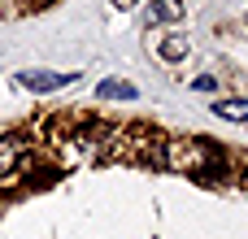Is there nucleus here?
Here are the masks:
<instances>
[{"instance_id": "nucleus-6", "label": "nucleus", "mask_w": 248, "mask_h": 239, "mask_svg": "<svg viewBox=\"0 0 248 239\" xmlns=\"http://www.w3.org/2000/svg\"><path fill=\"white\" fill-rule=\"evenodd\" d=\"M214 113H218L222 122H248V100H218Z\"/></svg>"}, {"instance_id": "nucleus-5", "label": "nucleus", "mask_w": 248, "mask_h": 239, "mask_svg": "<svg viewBox=\"0 0 248 239\" xmlns=\"http://www.w3.org/2000/svg\"><path fill=\"white\" fill-rule=\"evenodd\" d=\"M183 17V0H153L148 4V22H179Z\"/></svg>"}, {"instance_id": "nucleus-8", "label": "nucleus", "mask_w": 248, "mask_h": 239, "mask_svg": "<svg viewBox=\"0 0 248 239\" xmlns=\"http://www.w3.org/2000/svg\"><path fill=\"white\" fill-rule=\"evenodd\" d=\"M192 87H196V91H218V78H209V74H201V78H192Z\"/></svg>"}, {"instance_id": "nucleus-7", "label": "nucleus", "mask_w": 248, "mask_h": 239, "mask_svg": "<svg viewBox=\"0 0 248 239\" xmlns=\"http://www.w3.org/2000/svg\"><path fill=\"white\" fill-rule=\"evenodd\" d=\"M157 52H161V61H183V57H187V39H183V35H166Z\"/></svg>"}, {"instance_id": "nucleus-9", "label": "nucleus", "mask_w": 248, "mask_h": 239, "mask_svg": "<svg viewBox=\"0 0 248 239\" xmlns=\"http://www.w3.org/2000/svg\"><path fill=\"white\" fill-rule=\"evenodd\" d=\"M140 0H113V9H135Z\"/></svg>"}, {"instance_id": "nucleus-2", "label": "nucleus", "mask_w": 248, "mask_h": 239, "mask_svg": "<svg viewBox=\"0 0 248 239\" xmlns=\"http://www.w3.org/2000/svg\"><path fill=\"white\" fill-rule=\"evenodd\" d=\"M31 165V148L17 135H0V179H17Z\"/></svg>"}, {"instance_id": "nucleus-3", "label": "nucleus", "mask_w": 248, "mask_h": 239, "mask_svg": "<svg viewBox=\"0 0 248 239\" xmlns=\"http://www.w3.org/2000/svg\"><path fill=\"white\" fill-rule=\"evenodd\" d=\"M78 74H57V70H22L17 74V83L26 87V91H61V87H70Z\"/></svg>"}, {"instance_id": "nucleus-1", "label": "nucleus", "mask_w": 248, "mask_h": 239, "mask_svg": "<svg viewBox=\"0 0 248 239\" xmlns=\"http://www.w3.org/2000/svg\"><path fill=\"white\" fill-rule=\"evenodd\" d=\"M161 165L183 170L196 183H214L222 174V152L205 139H170V144H161Z\"/></svg>"}, {"instance_id": "nucleus-4", "label": "nucleus", "mask_w": 248, "mask_h": 239, "mask_svg": "<svg viewBox=\"0 0 248 239\" xmlns=\"http://www.w3.org/2000/svg\"><path fill=\"white\" fill-rule=\"evenodd\" d=\"M96 96H100V100H135L140 91H135L131 83H122V78H105V83L96 87Z\"/></svg>"}]
</instances>
